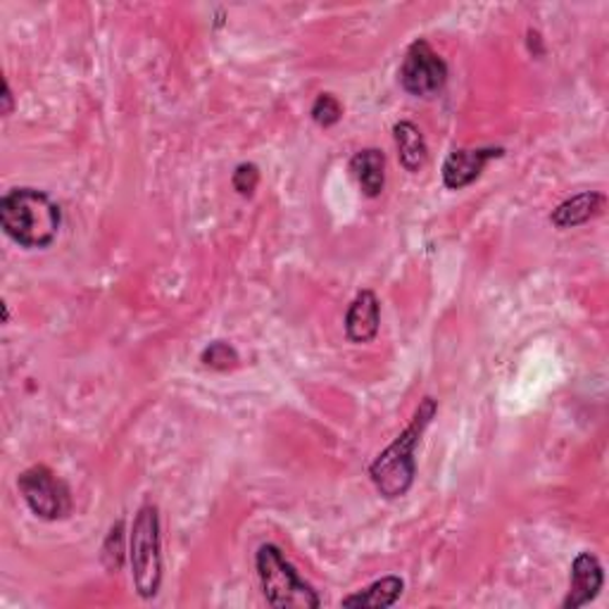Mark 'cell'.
Masks as SVG:
<instances>
[{
  "instance_id": "obj_15",
  "label": "cell",
  "mask_w": 609,
  "mask_h": 609,
  "mask_svg": "<svg viewBox=\"0 0 609 609\" xmlns=\"http://www.w3.org/2000/svg\"><path fill=\"white\" fill-rule=\"evenodd\" d=\"M124 541H126L124 521L120 519V521L112 523V529H110L105 543H103V564L108 566V572H120L122 569L126 552H129L124 548Z\"/></svg>"
},
{
  "instance_id": "obj_10",
  "label": "cell",
  "mask_w": 609,
  "mask_h": 609,
  "mask_svg": "<svg viewBox=\"0 0 609 609\" xmlns=\"http://www.w3.org/2000/svg\"><path fill=\"white\" fill-rule=\"evenodd\" d=\"M607 198L598 191H584L574 198H566L564 203H560L552 210L550 222L557 226V229H574V226L588 224L590 219L600 217L605 210Z\"/></svg>"
},
{
  "instance_id": "obj_1",
  "label": "cell",
  "mask_w": 609,
  "mask_h": 609,
  "mask_svg": "<svg viewBox=\"0 0 609 609\" xmlns=\"http://www.w3.org/2000/svg\"><path fill=\"white\" fill-rule=\"evenodd\" d=\"M0 226L20 248L44 250L60 234L63 210L46 191L12 189L0 198Z\"/></svg>"
},
{
  "instance_id": "obj_2",
  "label": "cell",
  "mask_w": 609,
  "mask_h": 609,
  "mask_svg": "<svg viewBox=\"0 0 609 609\" xmlns=\"http://www.w3.org/2000/svg\"><path fill=\"white\" fill-rule=\"evenodd\" d=\"M438 415V401L427 395L417 407L413 421L407 424V429L395 438V441L381 450L376 460L370 464V478L381 498L398 500L409 493L417 476V458L415 450L421 441V436L427 433L431 421Z\"/></svg>"
},
{
  "instance_id": "obj_13",
  "label": "cell",
  "mask_w": 609,
  "mask_h": 609,
  "mask_svg": "<svg viewBox=\"0 0 609 609\" xmlns=\"http://www.w3.org/2000/svg\"><path fill=\"white\" fill-rule=\"evenodd\" d=\"M393 138L403 169L417 174L419 169H424V165L429 162V146L427 138L419 132V126L415 122L403 120L393 126Z\"/></svg>"
},
{
  "instance_id": "obj_9",
  "label": "cell",
  "mask_w": 609,
  "mask_h": 609,
  "mask_svg": "<svg viewBox=\"0 0 609 609\" xmlns=\"http://www.w3.org/2000/svg\"><path fill=\"white\" fill-rule=\"evenodd\" d=\"M381 329V303L374 291L364 289L356 295L346 313V336L350 343H372Z\"/></svg>"
},
{
  "instance_id": "obj_3",
  "label": "cell",
  "mask_w": 609,
  "mask_h": 609,
  "mask_svg": "<svg viewBox=\"0 0 609 609\" xmlns=\"http://www.w3.org/2000/svg\"><path fill=\"white\" fill-rule=\"evenodd\" d=\"M255 569H258L267 605L277 609H317L322 605L317 590L301 578L279 545H260L255 552Z\"/></svg>"
},
{
  "instance_id": "obj_5",
  "label": "cell",
  "mask_w": 609,
  "mask_h": 609,
  "mask_svg": "<svg viewBox=\"0 0 609 609\" xmlns=\"http://www.w3.org/2000/svg\"><path fill=\"white\" fill-rule=\"evenodd\" d=\"M26 507L44 521H63L72 515V490L46 464H34L18 478Z\"/></svg>"
},
{
  "instance_id": "obj_17",
  "label": "cell",
  "mask_w": 609,
  "mask_h": 609,
  "mask_svg": "<svg viewBox=\"0 0 609 609\" xmlns=\"http://www.w3.org/2000/svg\"><path fill=\"white\" fill-rule=\"evenodd\" d=\"M260 183V167L252 162H240L232 174V187L238 195L250 198Z\"/></svg>"
},
{
  "instance_id": "obj_7",
  "label": "cell",
  "mask_w": 609,
  "mask_h": 609,
  "mask_svg": "<svg viewBox=\"0 0 609 609\" xmlns=\"http://www.w3.org/2000/svg\"><path fill=\"white\" fill-rule=\"evenodd\" d=\"M505 155V148H458L452 150L443 162V187L450 191H462L484 174L490 160Z\"/></svg>"
},
{
  "instance_id": "obj_8",
  "label": "cell",
  "mask_w": 609,
  "mask_h": 609,
  "mask_svg": "<svg viewBox=\"0 0 609 609\" xmlns=\"http://www.w3.org/2000/svg\"><path fill=\"white\" fill-rule=\"evenodd\" d=\"M605 586V572L600 560L590 555V552H578L572 562V578H569V593L562 600V609H578L586 607L598 598Z\"/></svg>"
},
{
  "instance_id": "obj_4",
  "label": "cell",
  "mask_w": 609,
  "mask_h": 609,
  "mask_svg": "<svg viewBox=\"0 0 609 609\" xmlns=\"http://www.w3.org/2000/svg\"><path fill=\"white\" fill-rule=\"evenodd\" d=\"M129 564L134 588L144 600H153L162 586V535L160 509L153 503L138 507L129 531Z\"/></svg>"
},
{
  "instance_id": "obj_6",
  "label": "cell",
  "mask_w": 609,
  "mask_h": 609,
  "mask_svg": "<svg viewBox=\"0 0 609 609\" xmlns=\"http://www.w3.org/2000/svg\"><path fill=\"white\" fill-rule=\"evenodd\" d=\"M398 79L405 93L415 98H433L446 89L448 63L431 48L429 41L419 38L405 50Z\"/></svg>"
},
{
  "instance_id": "obj_12",
  "label": "cell",
  "mask_w": 609,
  "mask_h": 609,
  "mask_svg": "<svg viewBox=\"0 0 609 609\" xmlns=\"http://www.w3.org/2000/svg\"><path fill=\"white\" fill-rule=\"evenodd\" d=\"M405 590V580L401 576H384L374 580L366 588L348 595L341 600V607L350 609H388L401 600V595Z\"/></svg>"
},
{
  "instance_id": "obj_11",
  "label": "cell",
  "mask_w": 609,
  "mask_h": 609,
  "mask_svg": "<svg viewBox=\"0 0 609 609\" xmlns=\"http://www.w3.org/2000/svg\"><path fill=\"white\" fill-rule=\"evenodd\" d=\"M350 172L366 198H379L386 187V155L379 148H364L352 155Z\"/></svg>"
},
{
  "instance_id": "obj_16",
  "label": "cell",
  "mask_w": 609,
  "mask_h": 609,
  "mask_svg": "<svg viewBox=\"0 0 609 609\" xmlns=\"http://www.w3.org/2000/svg\"><path fill=\"white\" fill-rule=\"evenodd\" d=\"M309 115H313V122L322 126V129H331V126L343 120V103L334 93H319Z\"/></svg>"
},
{
  "instance_id": "obj_14",
  "label": "cell",
  "mask_w": 609,
  "mask_h": 609,
  "mask_svg": "<svg viewBox=\"0 0 609 609\" xmlns=\"http://www.w3.org/2000/svg\"><path fill=\"white\" fill-rule=\"evenodd\" d=\"M201 362L205 366H210V370H215V372H229V370H234V366H238L240 356H238V350L232 343L212 341L201 352Z\"/></svg>"
},
{
  "instance_id": "obj_18",
  "label": "cell",
  "mask_w": 609,
  "mask_h": 609,
  "mask_svg": "<svg viewBox=\"0 0 609 609\" xmlns=\"http://www.w3.org/2000/svg\"><path fill=\"white\" fill-rule=\"evenodd\" d=\"M0 101H3V105H0V115L10 117L12 110H15V95H12V91H10L8 79H3V95H0Z\"/></svg>"
}]
</instances>
